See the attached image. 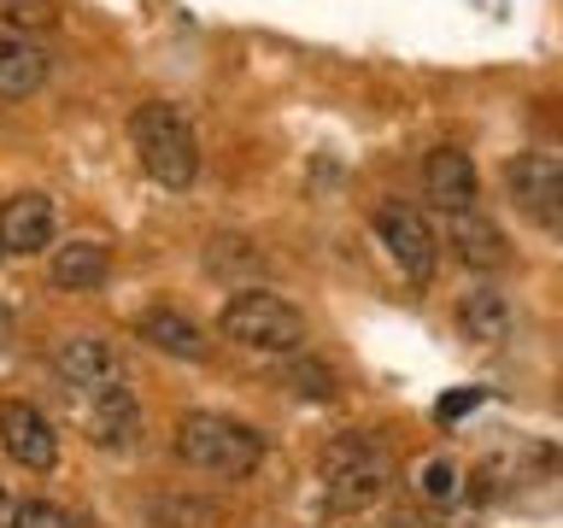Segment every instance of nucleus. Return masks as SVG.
Instances as JSON below:
<instances>
[{
  "label": "nucleus",
  "instance_id": "obj_1",
  "mask_svg": "<svg viewBox=\"0 0 563 528\" xmlns=\"http://www.w3.org/2000/svg\"><path fill=\"white\" fill-rule=\"evenodd\" d=\"M130 141L141 153V170H147L158 188H194V176H200V135H194V123L176 112L170 100L135 106Z\"/></svg>",
  "mask_w": 563,
  "mask_h": 528
},
{
  "label": "nucleus",
  "instance_id": "obj_2",
  "mask_svg": "<svg viewBox=\"0 0 563 528\" xmlns=\"http://www.w3.org/2000/svg\"><path fill=\"white\" fill-rule=\"evenodd\" d=\"M176 458H183L188 470L241 482V475L258 470L264 435L253 429V422H235V417H218V411H188L183 422H176Z\"/></svg>",
  "mask_w": 563,
  "mask_h": 528
},
{
  "label": "nucleus",
  "instance_id": "obj_3",
  "mask_svg": "<svg viewBox=\"0 0 563 528\" xmlns=\"http://www.w3.org/2000/svg\"><path fill=\"white\" fill-rule=\"evenodd\" d=\"M317 475H323V493H329V505H341V510H364V505H376L387 487H394V452L382 447L376 435H334L323 458H317Z\"/></svg>",
  "mask_w": 563,
  "mask_h": 528
},
{
  "label": "nucleus",
  "instance_id": "obj_4",
  "mask_svg": "<svg viewBox=\"0 0 563 528\" xmlns=\"http://www.w3.org/2000/svg\"><path fill=\"white\" fill-rule=\"evenodd\" d=\"M223 341L253 346V352H299L306 346V317H299L294 299L264 294V288H241L218 317Z\"/></svg>",
  "mask_w": 563,
  "mask_h": 528
},
{
  "label": "nucleus",
  "instance_id": "obj_5",
  "mask_svg": "<svg viewBox=\"0 0 563 528\" xmlns=\"http://www.w3.org/2000/svg\"><path fill=\"white\" fill-rule=\"evenodd\" d=\"M505 188H510V200H517L540 229L563 235V158H552V153L505 158Z\"/></svg>",
  "mask_w": 563,
  "mask_h": 528
},
{
  "label": "nucleus",
  "instance_id": "obj_6",
  "mask_svg": "<svg viewBox=\"0 0 563 528\" xmlns=\"http://www.w3.org/2000/svg\"><path fill=\"white\" fill-rule=\"evenodd\" d=\"M376 229H382V241H387V253H394V264L411 282H429L434 276V258H440V246H434V229L429 218H422L417 206H382L376 211Z\"/></svg>",
  "mask_w": 563,
  "mask_h": 528
},
{
  "label": "nucleus",
  "instance_id": "obj_7",
  "mask_svg": "<svg viewBox=\"0 0 563 528\" xmlns=\"http://www.w3.org/2000/svg\"><path fill=\"white\" fill-rule=\"evenodd\" d=\"M0 447H7L24 470H53L59 464V435H53V422L24 399L0 405Z\"/></svg>",
  "mask_w": 563,
  "mask_h": 528
},
{
  "label": "nucleus",
  "instance_id": "obj_8",
  "mask_svg": "<svg viewBox=\"0 0 563 528\" xmlns=\"http://www.w3.org/2000/svg\"><path fill=\"white\" fill-rule=\"evenodd\" d=\"M53 370H59L70 387H82V394H106V387L123 382L118 352H112V341H100V334H70V341H59Z\"/></svg>",
  "mask_w": 563,
  "mask_h": 528
},
{
  "label": "nucleus",
  "instance_id": "obj_9",
  "mask_svg": "<svg viewBox=\"0 0 563 528\" xmlns=\"http://www.w3.org/2000/svg\"><path fill=\"white\" fill-rule=\"evenodd\" d=\"M53 229H59V206L47 194H12L0 206V246L7 253H47Z\"/></svg>",
  "mask_w": 563,
  "mask_h": 528
},
{
  "label": "nucleus",
  "instance_id": "obj_10",
  "mask_svg": "<svg viewBox=\"0 0 563 528\" xmlns=\"http://www.w3.org/2000/svg\"><path fill=\"white\" fill-rule=\"evenodd\" d=\"M422 188L440 211H470L482 194V176H475V158L464 147H434L422 158Z\"/></svg>",
  "mask_w": 563,
  "mask_h": 528
},
{
  "label": "nucleus",
  "instance_id": "obj_11",
  "mask_svg": "<svg viewBox=\"0 0 563 528\" xmlns=\"http://www.w3.org/2000/svg\"><path fill=\"white\" fill-rule=\"evenodd\" d=\"M88 440L106 452H130L141 440V405L130 387H106V394H95V411H88Z\"/></svg>",
  "mask_w": 563,
  "mask_h": 528
},
{
  "label": "nucleus",
  "instance_id": "obj_12",
  "mask_svg": "<svg viewBox=\"0 0 563 528\" xmlns=\"http://www.w3.org/2000/svg\"><path fill=\"white\" fill-rule=\"evenodd\" d=\"M106 271H112V246H106V241H88V235L53 246V258H47V282H53V288H65V294L100 288Z\"/></svg>",
  "mask_w": 563,
  "mask_h": 528
},
{
  "label": "nucleus",
  "instance_id": "obj_13",
  "mask_svg": "<svg viewBox=\"0 0 563 528\" xmlns=\"http://www.w3.org/2000/svg\"><path fill=\"white\" fill-rule=\"evenodd\" d=\"M452 246H457V258L470 264V271H499V264L510 258V241H505V229L487 218V211H452Z\"/></svg>",
  "mask_w": 563,
  "mask_h": 528
},
{
  "label": "nucleus",
  "instance_id": "obj_14",
  "mask_svg": "<svg viewBox=\"0 0 563 528\" xmlns=\"http://www.w3.org/2000/svg\"><path fill=\"white\" fill-rule=\"evenodd\" d=\"M141 341L158 346L165 359H188V364H206V359H211L200 323H194V317H183V311H170V306H158V311L141 317Z\"/></svg>",
  "mask_w": 563,
  "mask_h": 528
},
{
  "label": "nucleus",
  "instance_id": "obj_15",
  "mask_svg": "<svg viewBox=\"0 0 563 528\" xmlns=\"http://www.w3.org/2000/svg\"><path fill=\"white\" fill-rule=\"evenodd\" d=\"M457 329L470 334L475 346H499L510 341V306H505V294L499 288H475L457 299Z\"/></svg>",
  "mask_w": 563,
  "mask_h": 528
},
{
  "label": "nucleus",
  "instance_id": "obj_16",
  "mask_svg": "<svg viewBox=\"0 0 563 528\" xmlns=\"http://www.w3.org/2000/svg\"><path fill=\"white\" fill-rule=\"evenodd\" d=\"M42 82H47V53L18 42V35H0V100H30Z\"/></svg>",
  "mask_w": 563,
  "mask_h": 528
},
{
  "label": "nucleus",
  "instance_id": "obj_17",
  "mask_svg": "<svg viewBox=\"0 0 563 528\" xmlns=\"http://www.w3.org/2000/svg\"><path fill=\"white\" fill-rule=\"evenodd\" d=\"M206 271L218 282H253V276H264V253L246 235H218L206 246Z\"/></svg>",
  "mask_w": 563,
  "mask_h": 528
},
{
  "label": "nucleus",
  "instance_id": "obj_18",
  "mask_svg": "<svg viewBox=\"0 0 563 528\" xmlns=\"http://www.w3.org/2000/svg\"><path fill=\"white\" fill-rule=\"evenodd\" d=\"M0 24L18 30V35H35V30L59 24V7H53V0H0Z\"/></svg>",
  "mask_w": 563,
  "mask_h": 528
},
{
  "label": "nucleus",
  "instance_id": "obj_19",
  "mask_svg": "<svg viewBox=\"0 0 563 528\" xmlns=\"http://www.w3.org/2000/svg\"><path fill=\"white\" fill-rule=\"evenodd\" d=\"M457 482H464V475H457L452 458H429V464H422V475H417V493H422L429 505H452V499H457Z\"/></svg>",
  "mask_w": 563,
  "mask_h": 528
},
{
  "label": "nucleus",
  "instance_id": "obj_20",
  "mask_svg": "<svg viewBox=\"0 0 563 528\" xmlns=\"http://www.w3.org/2000/svg\"><path fill=\"white\" fill-rule=\"evenodd\" d=\"M12 528H70V517L59 505H47V499H24L12 510Z\"/></svg>",
  "mask_w": 563,
  "mask_h": 528
},
{
  "label": "nucleus",
  "instance_id": "obj_21",
  "mask_svg": "<svg viewBox=\"0 0 563 528\" xmlns=\"http://www.w3.org/2000/svg\"><path fill=\"white\" fill-rule=\"evenodd\" d=\"M294 387H299L306 399H334V376H329L323 364H311V359L294 364Z\"/></svg>",
  "mask_w": 563,
  "mask_h": 528
},
{
  "label": "nucleus",
  "instance_id": "obj_22",
  "mask_svg": "<svg viewBox=\"0 0 563 528\" xmlns=\"http://www.w3.org/2000/svg\"><path fill=\"white\" fill-rule=\"evenodd\" d=\"M475 405H482V387H452V394L434 405V417H440V422H457L464 411H475Z\"/></svg>",
  "mask_w": 563,
  "mask_h": 528
},
{
  "label": "nucleus",
  "instance_id": "obj_23",
  "mask_svg": "<svg viewBox=\"0 0 563 528\" xmlns=\"http://www.w3.org/2000/svg\"><path fill=\"white\" fill-rule=\"evenodd\" d=\"M158 517H165L170 528H200V522L218 517V510H211V505H158Z\"/></svg>",
  "mask_w": 563,
  "mask_h": 528
},
{
  "label": "nucleus",
  "instance_id": "obj_24",
  "mask_svg": "<svg viewBox=\"0 0 563 528\" xmlns=\"http://www.w3.org/2000/svg\"><path fill=\"white\" fill-rule=\"evenodd\" d=\"M7 341H12V311L0 306V352H7Z\"/></svg>",
  "mask_w": 563,
  "mask_h": 528
},
{
  "label": "nucleus",
  "instance_id": "obj_25",
  "mask_svg": "<svg viewBox=\"0 0 563 528\" xmlns=\"http://www.w3.org/2000/svg\"><path fill=\"white\" fill-rule=\"evenodd\" d=\"M0 510H7V482H0Z\"/></svg>",
  "mask_w": 563,
  "mask_h": 528
},
{
  "label": "nucleus",
  "instance_id": "obj_26",
  "mask_svg": "<svg viewBox=\"0 0 563 528\" xmlns=\"http://www.w3.org/2000/svg\"><path fill=\"white\" fill-rule=\"evenodd\" d=\"M0 253H7V246H0Z\"/></svg>",
  "mask_w": 563,
  "mask_h": 528
}]
</instances>
